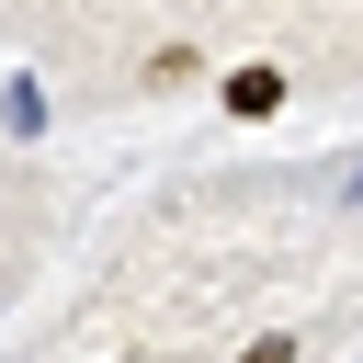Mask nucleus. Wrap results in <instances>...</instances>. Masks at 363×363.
<instances>
[{"mask_svg": "<svg viewBox=\"0 0 363 363\" xmlns=\"http://www.w3.org/2000/svg\"><path fill=\"white\" fill-rule=\"evenodd\" d=\"M272 102H284V68H227V113H250V125H261Z\"/></svg>", "mask_w": 363, "mask_h": 363, "instance_id": "1", "label": "nucleus"}, {"mask_svg": "<svg viewBox=\"0 0 363 363\" xmlns=\"http://www.w3.org/2000/svg\"><path fill=\"white\" fill-rule=\"evenodd\" d=\"M352 204H363V170H352Z\"/></svg>", "mask_w": 363, "mask_h": 363, "instance_id": "2", "label": "nucleus"}]
</instances>
